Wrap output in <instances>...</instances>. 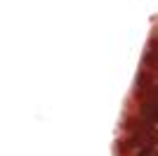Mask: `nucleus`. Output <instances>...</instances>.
I'll list each match as a JSON object with an SVG mask.
<instances>
[{
    "instance_id": "obj_1",
    "label": "nucleus",
    "mask_w": 158,
    "mask_h": 156,
    "mask_svg": "<svg viewBox=\"0 0 158 156\" xmlns=\"http://www.w3.org/2000/svg\"><path fill=\"white\" fill-rule=\"evenodd\" d=\"M142 111H144V116L149 118V121L158 123V99L156 102H146L144 106H142Z\"/></svg>"
},
{
    "instance_id": "obj_2",
    "label": "nucleus",
    "mask_w": 158,
    "mask_h": 156,
    "mask_svg": "<svg viewBox=\"0 0 158 156\" xmlns=\"http://www.w3.org/2000/svg\"><path fill=\"white\" fill-rule=\"evenodd\" d=\"M142 156H158L156 151H151V149H146V151H142Z\"/></svg>"
}]
</instances>
